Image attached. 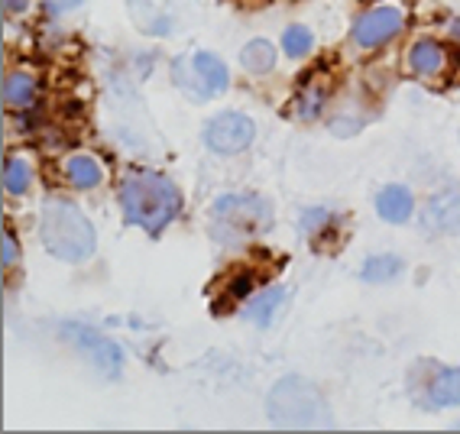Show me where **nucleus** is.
I'll use <instances>...</instances> for the list:
<instances>
[{
    "mask_svg": "<svg viewBox=\"0 0 460 434\" xmlns=\"http://www.w3.org/2000/svg\"><path fill=\"white\" fill-rule=\"evenodd\" d=\"M120 208L127 224L146 230L149 237H159L169 224L179 217L181 195L172 179L159 173H133L120 185Z\"/></svg>",
    "mask_w": 460,
    "mask_h": 434,
    "instance_id": "nucleus-1",
    "label": "nucleus"
},
{
    "mask_svg": "<svg viewBox=\"0 0 460 434\" xmlns=\"http://www.w3.org/2000/svg\"><path fill=\"white\" fill-rule=\"evenodd\" d=\"M42 246L62 262H84L98 250V234L84 217V211L66 198H52L40 217Z\"/></svg>",
    "mask_w": 460,
    "mask_h": 434,
    "instance_id": "nucleus-2",
    "label": "nucleus"
},
{
    "mask_svg": "<svg viewBox=\"0 0 460 434\" xmlns=\"http://www.w3.org/2000/svg\"><path fill=\"white\" fill-rule=\"evenodd\" d=\"M266 415L279 428H321L331 421L328 402L314 383L302 376H286L272 385L266 399Z\"/></svg>",
    "mask_w": 460,
    "mask_h": 434,
    "instance_id": "nucleus-3",
    "label": "nucleus"
},
{
    "mask_svg": "<svg viewBox=\"0 0 460 434\" xmlns=\"http://www.w3.org/2000/svg\"><path fill=\"white\" fill-rule=\"evenodd\" d=\"M211 217L237 234H260L272 224V205L260 195H224L214 201Z\"/></svg>",
    "mask_w": 460,
    "mask_h": 434,
    "instance_id": "nucleus-4",
    "label": "nucleus"
},
{
    "mask_svg": "<svg viewBox=\"0 0 460 434\" xmlns=\"http://www.w3.org/2000/svg\"><path fill=\"white\" fill-rule=\"evenodd\" d=\"M62 337H68L75 350L82 353L84 360L94 363L104 376H117L120 367H124V350H120L111 337L101 334L98 328H88V324L72 321V324H62Z\"/></svg>",
    "mask_w": 460,
    "mask_h": 434,
    "instance_id": "nucleus-5",
    "label": "nucleus"
},
{
    "mask_svg": "<svg viewBox=\"0 0 460 434\" xmlns=\"http://www.w3.org/2000/svg\"><path fill=\"white\" fill-rule=\"evenodd\" d=\"M205 146L211 153H221V156H237L253 143L256 127L247 114H237V111H227V114H217L205 123Z\"/></svg>",
    "mask_w": 460,
    "mask_h": 434,
    "instance_id": "nucleus-6",
    "label": "nucleus"
},
{
    "mask_svg": "<svg viewBox=\"0 0 460 434\" xmlns=\"http://www.w3.org/2000/svg\"><path fill=\"white\" fill-rule=\"evenodd\" d=\"M402 26L405 7H399V4H379V7L367 10L354 23V42L360 49H379L389 40H395V33H402Z\"/></svg>",
    "mask_w": 460,
    "mask_h": 434,
    "instance_id": "nucleus-7",
    "label": "nucleus"
},
{
    "mask_svg": "<svg viewBox=\"0 0 460 434\" xmlns=\"http://www.w3.org/2000/svg\"><path fill=\"white\" fill-rule=\"evenodd\" d=\"M425 230L435 234H460V185L438 191L425 208Z\"/></svg>",
    "mask_w": 460,
    "mask_h": 434,
    "instance_id": "nucleus-8",
    "label": "nucleus"
},
{
    "mask_svg": "<svg viewBox=\"0 0 460 434\" xmlns=\"http://www.w3.org/2000/svg\"><path fill=\"white\" fill-rule=\"evenodd\" d=\"M421 405L425 409H451L460 402V367L454 369H435V376L428 379L421 389Z\"/></svg>",
    "mask_w": 460,
    "mask_h": 434,
    "instance_id": "nucleus-9",
    "label": "nucleus"
},
{
    "mask_svg": "<svg viewBox=\"0 0 460 434\" xmlns=\"http://www.w3.org/2000/svg\"><path fill=\"white\" fill-rule=\"evenodd\" d=\"M376 211L383 221L389 224H405L411 221V211H415V198L402 185H386V189L376 195Z\"/></svg>",
    "mask_w": 460,
    "mask_h": 434,
    "instance_id": "nucleus-10",
    "label": "nucleus"
},
{
    "mask_svg": "<svg viewBox=\"0 0 460 434\" xmlns=\"http://www.w3.org/2000/svg\"><path fill=\"white\" fill-rule=\"evenodd\" d=\"M282 302H286V288L272 286V288H266V292H260V296L247 298L243 318H247L250 324H256V328H270L272 321H276V314H279Z\"/></svg>",
    "mask_w": 460,
    "mask_h": 434,
    "instance_id": "nucleus-11",
    "label": "nucleus"
},
{
    "mask_svg": "<svg viewBox=\"0 0 460 434\" xmlns=\"http://www.w3.org/2000/svg\"><path fill=\"white\" fill-rule=\"evenodd\" d=\"M191 72H195L198 84H205L208 94H224L230 84L227 66L217 56H211V52H195L191 56Z\"/></svg>",
    "mask_w": 460,
    "mask_h": 434,
    "instance_id": "nucleus-12",
    "label": "nucleus"
},
{
    "mask_svg": "<svg viewBox=\"0 0 460 434\" xmlns=\"http://www.w3.org/2000/svg\"><path fill=\"white\" fill-rule=\"evenodd\" d=\"M444 62H447V52L441 49V42L435 40H421L409 49V68L421 78H435L441 75Z\"/></svg>",
    "mask_w": 460,
    "mask_h": 434,
    "instance_id": "nucleus-13",
    "label": "nucleus"
},
{
    "mask_svg": "<svg viewBox=\"0 0 460 434\" xmlns=\"http://www.w3.org/2000/svg\"><path fill=\"white\" fill-rule=\"evenodd\" d=\"M66 179L72 182L78 191H91L104 182V169H101V163L94 156H84L82 153V156L66 159Z\"/></svg>",
    "mask_w": 460,
    "mask_h": 434,
    "instance_id": "nucleus-14",
    "label": "nucleus"
},
{
    "mask_svg": "<svg viewBox=\"0 0 460 434\" xmlns=\"http://www.w3.org/2000/svg\"><path fill=\"white\" fill-rule=\"evenodd\" d=\"M240 66L247 68L250 75H266L276 68V46L266 40H250L240 49Z\"/></svg>",
    "mask_w": 460,
    "mask_h": 434,
    "instance_id": "nucleus-15",
    "label": "nucleus"
},
{
    "mask_svg": "<svg viewBox=\"0 0 460 434\" xmlns=\"http://www.w3.org/2000/svg\"><path fill=\"white\" fill-rule=\"evenodd\" d=\"M399 276H402V260L393 253L370 256L360 270V279L363 282H370V286H383V282H393V279H399Z\"/></svg>",
    "mask_w": 460,
    "mask_h": 434,
    "instance_id": "nucleus-16",
    "label": "nucleus"
},
{
    "mask_svg": "<svg viewBox=\"0 0 460 434\" xmlns=\"http://www.w3.org/2000/svg\"><path fill=\"white\" fill-rule=\"evenodd\" d=\"M36 98V78L26 72H10L4 78V104L7 107H30Z\"/></svg>",
    "mask_w": 460,
    "mask_h": 434,
    "instance_id": "nucleus-17",
    "label": "nucleus"
},
{
    "mask_svg": "<svg viewBox=\"0 0 460 434\" xmlns=\"http://www.w3.org/2000/svg\"><path fill=\"white\" fill-rule=\"evenodd\" d=\"M30 182H33V173H30V165H26L23 159L10 156L7 163H4V191H7V195H23V191L30 189Z\"/></svg>",
    "mask_w": 460,
    "mask_h": 434,
    "instance_id": "nucleus-18",
    "label": "nucleus"
},
{
    "mask_svg": "<svg viewBox=\"0 0 460 434\" xmlns=\"http://www.w3.org/2000/svg\"><path fill=\"white\" fill-rule=\"evenodd\" d=\"M324 98H328V94H324V88H318V84H308V88H305L302 94L292 101V107H288V111H292V117H298V120H314V117H318V111L324 107Z\"/></svg>",
    "mask_w": 460,
    "mask_h": 434,
    "instance_id": "nucleus-19",
    "label": "nucleus"
},
{
    "mask_svg": "<svg viewBox=\"0 0 460 434\" xmlns=\"http://www.w3.org/2000/svg\"><path fill=\"white\" fill-rule=\"evenodd\" d=\"M312 46H314V36L308 33V26H288L286 33H282V49H286L292 58L308 56Z\"/></svg>",
    "mask_w": 460,
    "mask_h": 434,
    "instance_id": "nucleus-20",
    "label": "nucleus"
},
{
    "mask_svg": "<svg viewBox=\"0 0 460 434\" xmlns=\"http://www.w3.org/2000/svg\"><path fill=\"white\" fill-rule=\"evenodd\" d=\"M84 0H42V10L49 13V17H62V13H68V10L82 7Z\"/></svg>",
    "mask_w": 460,
    "mask_h": 434,
    "instance_id": "nucleus-21",
    "label": "nucleus"
},
{
    "mask_svg": "<svg viewBox=\"0 0 460 434\" xmlns=\"http://www.w3.org/2000/svg\"><path fill=\"white\" fill-rule=\"evenodd\" d=\"M250 292H253V279H250V276H237V279H234V282L227 286V296H230V298H243V302H247Z\"/></svg>",
    "mask_w": 460,
    "mask_h": 434,
    "instance_id": "nucleus-22",
    "label": "nucleus"
},
{
    "mask_svg": "<svg viewBox=\"0 0 460 434\" xmlns=\"http://www.w3.org/2000/svg\"><path fill=\"white\" fill-rule=\"evenodd\" d=\"M17 256H20V250H17V237L10 234V230H4V270H10L13 262H17Z\"/></svg>",
    "mask_w": 460,
    "mask_h": 434,
    "instance_id": "nucleus-23",
    "label": "nucleus"
},
{
    "mask_svg": "<svg viewBox=\"0 0 460 434\" xmlns=\"http://www.w3.org/2000/svg\"><path fill=\"white\" fill-rule=\"evenodd\" d=\"M331 221V214L328 211H321V208H314V211H308L302 217V227L305 230H314V227H324V224Z\"/></svg>",
    "mask_w": 460,
    "mask_h": 434,
    "instance_id": "nucleus-24",
    "label": "nucleus"
},
{
    "mask_svg": "<svg viewBox=\"0 0 460 434\" xmlns=\"http://www.w3.org/2000/svg\"><path fill=\"white\" fill-rule=\"evenodd\" d=\"M26 7H30V0H4V10H7V13H23Z\"/></svg>",
    "mask_w": 460,
    "mask_h": 434,
    "instance_id": "nucleus-25",
    "label": "nucleus"
},
{
    "mask_svg": "<svg viewBox=\"0 0 460 434\" xmlns=\"http://www.w3.org/2000/svg\"><path fill=\"white\" fill-rule=\"evenodd\" d=\"M451 36H454V40H460V20H454V23H451Z\"/></svg>",
    "mask_w": 460,
    "mask_h": 434,
    "instance_id": "nucleus-26",
    "label": "nucleus"
}]
</instances>
